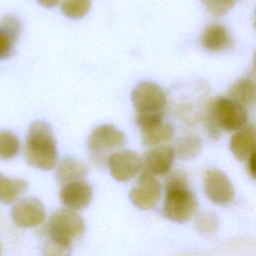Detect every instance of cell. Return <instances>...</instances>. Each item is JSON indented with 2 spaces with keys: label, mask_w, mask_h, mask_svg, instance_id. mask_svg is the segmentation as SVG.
Instances as JSON below:
<instances>
[{
  "label": "cell",
  "mask_w": 256,
  "mask_h": 256,
  "mask_svg": "<svg viewBox=\"0 0 256 256\" xmlns=\"http://www.w3.org/2000/svg\"><path fill=\"white\" fill-rule=\"evenodd\" d=\"M85 231L83 218L74 210L59 209L49 218L45 227L44 254L67 255L72 243Z\"/></svg>",
  "instance_id": "1"
},
{
  "label": "cell",
  "mask_w": 256,
  "mask_h": 256,
  "mask_svg": "<svg viewBox=\"0 0 256 256\" xmlns=\"http://www.w3.org/2000/svg\"><path fill=\"white\" fill-rule=\"evenodd\" d=\"M27 163L40 170H51L57 163V147L50 125L44 121L33 122L25 142Z\"/></svg>",
  "instance_id": "2"
},
{
  "label": "cell",
  "mask_w": 256,
  "mask_h": 256,
  "mask_svg": "<svg viewBox=\"0 0 256 256\" xmlns=\"http://www.w3.org/2000/svg\"><path fill=\"white\" fill-rule=\"evenodd\" d=\"M198 202L194 193L188 188L184 175L176 173L166 182V196L163 213L173 222L184 223L195 214Z\"/></svg>",
  "instance_id": "3"
},
{
  "label": "cell",
  "mask_w": 256,
  "mask_h": 256,
  "mask_svg": "<svg viewBox=\"0 0 256 256\" xmlns=\"http://www.w3.org/2000/svg\"><path fill=\"white\" fill-rule=\"evenodd\" d=\"M126 137L122 131L111 124L99 125L93 129L88 138V149L94 161L103 164L109 157V152L123 147Z\"/></svg>",
  "instance_id": "4"
},
{
  "label": "cell",
  "mask_w": 256,
  "mask_h": 256,
  "mask_svg": "<svg viewBox=\"0 0 256 256\" xmlns=\"http://www.w3.org/2000/svg\"><path fill=\"white\" fill-rule=\"evenodd\" d=\"M210 116L215 127L225 131H236L247 122L245 107L230 97L216 98L211 103Z\"/></svg>",
  "instance_id": "5"
},
{
  "label": "cell",
  "mask_w": 256,
  "mask_h": 256,
  "mask_svg": "<svg viewBox=\"0 0 256 256\" xmlns=\"http://www.w3.org/2000/svg\"><path fill=\"white\" fill-rule=\"evenodd\" d=\"M131 100L138 113H162L166 105V95L156 83L144 81L132 91Z\"/></svg>",
  "instance_id": "6"
},
{
  "label": "cell",
  "mask_w": 256,
  "mask_h": 256,
  "mask_svg": "<svg viewBox=\"0 0 256 256\" xmlns=\"http://www.w3.org/2000/svg\"><path fill=\"white\" fill-rule=\"evenodd\" d=\"M137 124L146 146L164 143L170 140L174 134L172 125L162 120V113H138Z\"/></svg>",
  "instance_id": "7"
},
{
  "label": "cell",
  "mask_w": 256,
  "mask_h": 256,
  "mask_svg": "<svg viewBox=\"0 0 256 256\" xmlns=\"http://www.w3.org/2000/svg\"><path fill=\"white\" fill-rule=\"evenodd\" d=\"M161 185L156 177L144 172L130 190L129 198L133 205L140 210H151L159 202Z\"/></svg>",
  "instance_id": "8"
},
{
  "label": "cell",
  "mask_w": 256,
  "mask_h": 256,
  "mask_svg": "<svg viewBox=\"0 0 256 256\" xmlns=\"http://www.w3.org/2000/svg\"><path fill=\"white\" fill-rule=\"evenodd\" d=\"M204 191L215 204L227 205L234 200L235 191L228 176L216 168L208 169L203 179Z\"/></svg>",
  "instance_id": "9"
},
{
  "label": "cell",
  "mask_w": 256,
  "mask_h": 256,
  "mask_svg": "<svg viewBox=\"0 0 256 256\" xmlns=\"http://www.w3.org/2000/svg\"><path fill=\"white\" fill-rule=\"evenodd\" d=\"M107 164L113 178L126 182L134 178L142 168V159L131 150H121L111 153Z\"/></svg>",
  "instance_id": "10"
},
{
  "label": "cell",
  "mask_w": 256,
  "mask_h": 256,
  "mask_svg": "<svg viewBox=\"0 0 256 256\" xmlns=\"http://www.w3.org/2000/svg\"><path fill=\"white\" fill-rule=\"evenodd\" d=\"M46 211L42 202L34 197L24 198L18 201L11 210L14 223L23 228L36 227L45 220Z\"/></svg>",
  "instance_id": "11"
},
{
  "label": "cell",
  "mask_w": 256,
  "mask_h": 256,
  "mask_svg": "<svg viewBox=\"0 0 256 256\" xmlns=\"http://www.w3.org/2000/svg\"><path fill=\"white\" fill-rule=\"evenodd\" d=\"M60 200L68 209L78 211L88 207L92 201L91 185L82 179L64 183L60 190Z\"/></svg>",
  "instance_id": "12"
},
{
  "label": "cell",
  "mask_w": 256,
  "mask_h": 256,
  "mask_svg": "<svg viewBox=\"0 0 256 256\" xmlns=\"http://www.w3.org/2000/svg\"><path fill=\"white\" fill-rule=\"evenodd\" d=\"M175 151L171 145H156L148 151L142 161L144 172L152 175L166 174L174 161Z\"/></svg>",
  "instance_id": "13"
},
{
  "label": "cell",
  "mask_w": 256,
  "mask_h": 256,
  "mask_svg": "<svg viewBox=\"0 0 256 256\" xmlns=\"http://www.w3.org/2000/svg\"><path fill=\"white\" fill-rule=\"evenodd\" d=\"M256 132L253 125L243 126L232 136L230 150L236 159L247 161L255 153Z\"/></svg>",
  "instance_id": "14"
},
{
  "label": "cell",
  "mask_w": 256,
  "mask_h": 256,
  "mask_svg": "<svg viewBox=\"0 0 256 256\" xmlns=\"http://www.w3.org/2000/svg\"><path fill=\"white\" fill-rule=\"evenodd\" d=\"M201 45L210 52H219L232 46V38L228 30L218 24L208 26L201 35Z\"/></svg>",
  "instance_id": "15"
},
{
  "label": "cell",
  "mask_w": 256,
  "mask_h": 256,
  "mask_svg": "<svg viewBox=\"0 0 256 256\" xmlns=\"http://www.w3.org/2000/svg\"><path fill=\"white\" fill-rule=\"evenodd\" d=\"M88 172L85 163L74 158L63 159L57 167L56 177L58 182L64 184L73 180L82 179Z\"/></svg>",
  "instance_id": "16"
},
{
  "label": "cell",
  "mask_w": 256,
  "mask_h": 256,
  "mask_svg": "<svg viewBox=\"0 0 256 256\" xmlns=\"http://www.w3.org/2000/svg\"><path fill=\"white\" fill-rule=\"evenodd\" d=\"M28 188V182L21 178H9L0 173V202L13 203Z\"/></svg>",
  "instance_id": "17"
},
{
  "label": "cell",
  "mask_w": 256,
  "mask_h": 256,
  "mask_svg": "<svg viewBox=\"0 0 256 256\" xmlns=\"http://www.w3.org/2000/svg\"><path fill=\"white\" fill-rule=\"evenodd\" d=\"M229 97L243 107L253 106L256 98V86L253 80L243 78L236 81L229 89Z\"/></svg>",
  "instance_id": "18"
},
{
  "label": "cell",
  "mask_w": 256,
  "mask_h": 256,
  "mask_svg": "<svg viewBox=\"0 0 256 256\" xmlns=\"http://www.w3.org/2000/svg\"><path fill=\"white\" fill-rule=\"evenodd\" d=\"M202 142L196 135H188L178 141L175 153L182 160L194 159L201 151Z\"/></svg>",
  "instance_id": "19"
},
{
  "label": "cell",
  "mask_w": 256,
  "mask_h": 256,
  "mask_svg": "<svg viewBox=\"0 0 256 256\" xmlns=\"http://www.w3.org/2000/svg\"><path fill=\"white\" fill-rule=\"evenodd\" d=\"M20 152V141L11 131H0V159L10 160Z\"/></svg>",
  "instance_id": "20"
},
{
  "label": "cell",
  "mask_w": 256,
  "mask_h": 256,
  "mask_svg": "<svg viewBox=\"0 0 256 256\" xmlns=\"http://www.w3.org/2000/svg\"><path fill=\"white\" fill-rule=\"evenodd\" d=\"M91 7V0H63L62 12L69 18L79 19L85 16Z\"/></svg>",
  "instance_id": "21"
},
{
  "label": "cell",
  "mask_w": 256,
  "mask_h": 256,
  "mask_svg": "<svg viewBox=\"0 0 256 256\" xmlns=\"http://www.w3.org/2000/svg\"><path fill=\"white\" fill-rule=\"evenodd\" d=\"M195 227L202 234H211L217 230V217L210 212H203L195 219Z\"/></svg>",
  "instance_id": "22"
},
{
  "label": "cell",
  "mask_w": 256,
  "mask_h": 256,
  "mask_svg": "<svg viewBox=\"0 0 256 256\" xmlns=\"http://www.w3.org/2000/svg\"><path fill=\"white\" fill-rule=\"evenodd\" d=\"M238 0H201L207 10L214 16H223L231 10Z\"/></svg>",
  "instance_id": "23"
},
{
  "label": "cell",
  "mask_w": 256,
  "mask_h": 256,
  "mask_svg": "<svg viewBox=\"0 0 256 256\" xmlns=\"http://www.w3.org/2000/svg\"><path fill=\"white\" fill-rule=\"evenodd\" d=\"M17 40L0 28V60L9 57L14 49V44Z\"/></svg>",
  "instance_id": "24"
},
{
  "label": "cell",
  "mask_w": 256,
  "mask_h": 256,
  "mask_svg": "<svg viewBox=\"0 0 256 256\" xmlns=\"http://www.w3.org/2000/svg\"><path fill=\"white\" fill-rule=\"evenodd\" d=\"M0 28L5 30L7 33H9L11 36H13L16 40L21 34V23L20 21L12 16V15H7L5 16L1 22H0Z\"/></svg>",
  "instance_id": "25"
},
{
  "label": "cell",
  "mask_w": 256,
  "mask_h": 256,
  "mask_svg": "<svg viewBox=\"0 0 256 256\" xmlns=\"http://www.w3.org/2000/svg\"><path fill=\"white\" fill-rule=\"evenodd\" d=\"M39 4H41L44 7H54L56 6L60 0H37Z\"/></svg>",
  "instance_id": "26"
},
{
  "label": "cell",
  "mask_w": 256,
  "mask_h": 256,
  "mask_svg": "<svg viewBox=\"0 0 256 256\" xmlns=\"http://www.w3.org/2000/svg\"><path fill=\"white\" fill-rule=\"evenodd\" d=\"M248 173L251 177L254 178V155H252L248 160Z\"/></svg>",
  "instance_id": "27"
},
{
  "label": "cell",
  "mask_w": 256,
  "mask_h": 256,
  "mask_svg": "<svg viewBox=\"0 0 256 256\" xmlns=\"http://www.w3.org/2000/svg\"><path fill=\"white\" fill-rule=\"evenodd\" d=\"M0 254H1V244H0Z\"/></svg>",
  "instance_id": "28"
}]
</instances>
